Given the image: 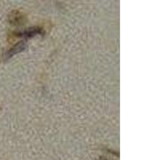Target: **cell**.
I'll return each instance as SVG.
<instances>
[{"instance_id":"obj_1","label":"cell","mask_w":160,"mask_h":160,"mask_svg":"<svg viewBox=\"0 0 160 160\" xmlns=\"http://www.w3.org/2000/svg\"><path fill=\"white\" fill-rule=\"evenodd\" d=\"M42 35V31L41 28H29L27 31H24L23 33L21 34L20 36H25L27 38H29V37H33L36 35Z\"/></svg>"},{"instance_id":"obj_3","label":"cell","mask_w":160,"mask_h":160,"mask_svg":"<svg viewBox=\"0 0 160 160\" xmlns=\"http://www.w3.org/2000/svg\"><path fill=\"white\" fill-rule=\"evenodd\" d=\"M98 160H108V159H107V158H100V159Z\"/></svg>"},{"instance_id":"obj_2","label":"cell","mask_w":160,"mask_h":160,"mask_svg":"<svg viewBox=\"0 0 160 160\" xmlns=\"http://www.w3.org/2000/svg\"><path fill=\"white\" fill-rule=\"evenodd\" d=\"M24 48H25V45H24L23 42H20V43H18L17 45H15L14 48H11L10 51H8V53H6V55H5L6 58H10V57H11L12 55H14L15 54H16V53H18V52H19V51L24 50Z\"/></svg>"}]
</instances>
